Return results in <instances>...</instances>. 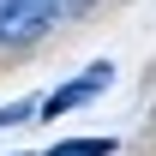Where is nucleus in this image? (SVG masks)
<instances>
[{
	"label": "nucleus",
	"instance_id": "obj_4",
	"mask_svg": "<svg viewBox=\"0 0 156 156\" xmlns=\"http://www.w3.org/2000/svg\"><path fill=\"white\" fill-rule=\"evenodd\" d=\"M48 6H54V12H72V6H84V0H48Z\"/></svg>",
	"mask_w": 156,
	"mask_h": 156
},
{
	"label": "nucleus",
	"instance_id": "obj_1",
	"mask_svg": "<svg viewBox=\"0 0 156 156\" xmlns=\"http://www.w3.org/2000/svg\"><path fill=\"white\" fill-rule=\"evenodd\" d=\"M48 18H60L48 0H0V42H30V36H42Z\"/></svg>",
	"mask_w": 156,
	"mask_h": 156
},
{
	"label": "nucleus",
	"instance_id": "obj_3",
	"mask_svg": "<svg viewBox=\"0 0 156 156\" xmlns=\"http://www.w3.org/2000/svg\"><path fill=\"white\" fill-rule=\"evenodd\" d=\"M48 156H114V138H60Z\"/></svg>",
	"mask_w": 156,
	"mask_h": 156
},
{
	"label": "nucleus",
	"instance_id": "obj_2",
	"mask_svg": "<svg viewBox=\"0 0 156 156\" xmlns=\"http://www.w3.org/2000/svg\"><path fill=\"white\" fill-rule=\"evenodd\" d=\"M108 78H114V66H108V60H96V66H90L84 78H72L66 90H54V96L42 102V114L54 120V114H66V108H78V102H90L96 90H108Z\"/></svg>",
	"mask_w": 156,
	"mask_h": 156
}]
</instances>
